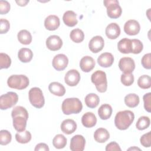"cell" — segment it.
<instances>
[{"mask_svg":"<svg viewBox=\"0 0 151 151\" xmlns=\"http://www.w3.org/2000/svg\"><path fill=\"white\" fill-rule=\"evenodd\" d=\"M11 116L14 129L17 132L25 130L28 119V113L25 108L19 106L15 107L12 110Z\"/></svg>","mask_w":151,"mask_h":151,"instance_id":"obj_1","label":"cell"},{"mask_svg":"<svg viewBox=\"0 0 151 151\" xmlns=\"http://www.w3.org/2000/svg\"><path fill=\"white\" fill-rule=\"evenodd\" d=\"M134 119V114L132 111H120L116 114L114 124L118 129L124 130L127 129L132 124Z\"/></svg>","mask_w":151,"mask_h":151,"instance_id":"obj_2","label":"cell"},{"mask_svg":"<svg viewBox=\"0 0 151 151\" xmlns=\"http://www.w3.org/2000/svg\"><path fill=\"white\" fill-rule=\"evenodd\" d=\"M83 109L81 101L78 98H67L65 99L61 105V109L64 114L79 113Z\"/></svg>","mask_w":151,"mask_h":151,"instance_id":"obj_3","label":"cell"},{"mask_svg":"<svg viewBox=\"0 0 151 151\" xmlns=\"http://www.w3.org/2000/svg\"><path fill=\"white\" fill-rule=\"evenodd\" d=\"M91 82L95 85L97 90L100 93H104L107 88L106 74L101 70H97L91 76Z\"/></svg>","mask_w":151,"mask_h":151,"instance_id":"obj_4","label":"cell"},{"mask_svg":"<svg viewBox=\"0 0 151 151\" xmlns=\"http://www.w3.org/2000/svg\"><path fill=\"white\" fill-rule=\"evenodd\" d=\"M28 78L25 75H12L7 80L8 86L12 88L17 90H23L29 85Z\"/></svg>","mask_w":151,"mask_h":151,"instance_id":"obj_5","label":"cell"},{"mask_svg":"<svg viewBox=\"0 0 151 151\" xmlns=\"http://www.w3.org/2000/svg\"><path fill=\"white\" fill-rule=\"evenodd\" d=\"M29 100L34 107L42 108L45 103L44 97L42 90L38 87L31 88L28 93Z\"/></svg>","mask_w":151,"mask_h":151,"instance_id":"obj_6","label":"cell"},{"mask_svg":"<svg viewBox=\"0 0 151 151\" xmlns=\"http://www.w3.org/2000/svg\"><path fill=\"white\" fill-rule=\"evenodd\" d=\"M107 8V14L110 18H118L122 15V9L117 0H105L103 1Z\"/></svg>","mask_w":151,"mask_h":151,"instance_id":"obj_7","label":"cell"},{"mask_svg":"<svg viewBox=\"0 0 151 151\" xmlns=\"http://www.w3.org/2000/svg\"><path fill=\"white\" fill-rule=\"evenodd\" d=\"M18 101V94L12 91H9L2 94L0 97V109L6 110L17 104Z\"/></svg>","mask_w":151,"mask_h":151,"instance_id":"obj_8","label":"cell"},{"mask_svg":"<svg viewBox=\"0 0 151 151\" xmlns=\"http://www.w3.org/2000/svg\"><path fill=\"white\" fill-rule=\"evenodd\" d=\"M119 67L124 74L132 73L135 68V63L130 57H123L119 60Z\"/></svg>","mask_w":151,"mask_h":151,"instance_id":"obj_9","label":"cell"},{"mask_svg":"<svg viewBox=\"0 0 151 151\" xmlns=\"http://www.w3.org/2000/svg\"><path fill=\"white\" fill-rule=\"evenodd\" d=\"M52 66L57 71H63L67 66L68 64V59L67 57L63 54L56 55L52 60Z\"/></svg>","mask_w":151,"mask_h":151,"instance_id":"obj_10","label":"cell"},{"mask_svg":"<svg viewBox=\"0 0 151 151\" xmlns=\"http://www.w3.org/2000/svg\"><path fill=\"white\" fill-rule=\"evenodd\" d=\"M86 140L80 134L74 136L70 141V148L73 151H83L84 149Z\"/></svg>","mask_w":151,"mask_h":151,"instance_id":"obj_11","label":"cell"},{"mask_svg":"<svg viewBox=\"0 0 151 151\" xmlns=\"http://www.w3.org/2000/svg\"><path fill=\"white\" fill-rule=\"evenodd\" d=\"M104 39L100 35H97L93 37L88 43L89 49L93 53H97L101 51L104 47Z\"/></svg>","mask_w":151,"mask_h":151,"instance_id":"obj_12","label":"cell"},{"mask_svg":"<svg viewBox=\"0 0 151 151\" xmlns=\"http://www.w3.org/2000/svg\"><path fill=\"white\" fill-rule=\"evenodd\" d=\"M80 80V74L79 72L74 69L67 71L64 77L65 83L69 86H76Z\"/></svg>","mask_w":151,"mask_h":151,"instance_id":"obj_13","label":"cell"},{"mask_svg":"<svg viewBox=\"0 0 151 151\" xmlns=\"http://www.w3.org/2000/svg\"><path fill=\"white\" fill-rule=\"evenodd\" d=\"M63 45V41L61 38L56 35L49 36L46 40V46L51 51L59 50Z\"/></svg>","mask_w":151,"mask_h":151,"instance_id":"obj_14","label":"cell"},{"mask_svg":"<svg viewBox=\"0 0 151 151\" xmlns=\"http://www.w3.org/2000/svg\"><path fill=\"white\" fill-rule=\"evenodd\" d=\"M140 29V26L138 21L134 19H130L126 22L124 25V31L129 35H137Z\"/></svg>","mask_w":151,"mask_h":151,"instance_id":"obj_15","label":"cell"},{"mask_svg":"<svg viewBox=\"0 0 151 151\" xmlns=\"http://www.w3.org/2000/svg\"><path fill=\"white\" fill-rule=\"evenodd\" d=\"M95 64L94 60L91 57L88 55L83 57L80 61V67L85 73L91 71L94 68Z\"/></svg>","mask_w":151,"mask_h":151,"instance_id":"obj_16","label":"cell"},{"mask_svg":"<svg viewBox=\"0 0 151 151\" xmlns=\"http://www.w3.org/2000/svg\"><path fill=\"white\" fill-rule=\"evenodd\" d=\"M60 24L59 18L55 15L48 16L44 21V26L49 31H54L57 29Z\"/></svg>","mask_w":151,"mask_h":151,"instance_id":"obj_17","label":"cell"},{"mask_svg":"<svg viewBox=\"0 0 151 151\" xmlns=\"http://www.w3.org/2000/svg\"><path fill=\"white\" fill-rule=\"evenodd\" d=\"M120 34V28L119 25L115 23L112 22L109 24L106 28V35L109 39H116Z\"/></svg>","mask_w":151,"mask_h":151,"instance_id":"obj_18","label":"cell"},{"mask_svg":"<svg viewBox=\"0 0 151 151\" xmlns=\"http://www.w3.org/2000/svg\"><path fill=\"white\" fill-rule=\"evenodd\" d=\"M114 62V57L110 52L102 53L97 58L99 65L102 67L107 68L112 65Z\"/></svg>","mask_w":151,"mask_h":151,"instance_id":"obj_19","label":"cell"},{"mask_svg":"<svg viewBox=\"0 0 151 151\" xmlns=\"http://www.w3.org/2000/svg\"><path fill=\"white\" fill-rule=\"evenodd\" d=\"M77 129V124L73 119H65L61 124V129L63 133L70 134L74 133Z\"/></svg>","mask_w":151,"mask_h":151,"instance_id":"obj_20","label":"cell"},{"mask_svg":"<svg viewBox=\"0 0 151 151\" xmlns=\"http://www.w3.org/2000/svg\"><path fill=\"white\" fill-rule=\"evenodd\" d=\"M81 123L85 127H93L96 124L97 118L92 112H87L81 117Z\"/></svg>","mask_w":151,"mask_h":151,"instance_id":"obj_21","label":"cell"},{"mask_svg":"<svg viewBox=\"0 0 151 151\" xmlns=\"http://www.w3.org/2000/svg\"><path fill=\"white\" fill-rule=\"evenodd\" d=\"M63 20L67 26L70 27L75 26L78 23L77 15L73 11H67L65 12L63 17Z\"/></svg>","mask_w":151,"mask_h":151,"instance_id":"obj_22","label":"cell"},{"mask_svg":"<svg viewBox=\"0 0 151 151\" xmlns=\"http://www.w3.org/2000/svg\"><path fill=\"white\" fill-rule=\"evenodd\" d=\"M48 90L51 93L57 96H63L65 93V88L63 84L58 82H52L48 86Z\"/></svg>","mask_w":151,"mask_h":151,"instance_id":"obj_23","label":"cell"},{"mask_svg":"<svg viewBox=\"0 0 151 151\" xmlns=\"http://www.w3.org/2000/svg\"><path fill=\"white\" fill-rule=\"evenodd\" d=\"M110 137V134L104 128L97 129L94 133V139L98 143H104Z\"/></svg>","mask_w":151,"mask_h":151,"instance_id":"obj_24","label":"cell"},{"mask_svg":"<svg viewBox=\"0 0 151 151\" xmlns=\"http://www.w3.org/2000/svg\"><path fill=\"white\" fill-rule=\"evenodd\" d=\"M118 50L123 54H129L132 52V41L129 38H123L117 44Z\"/></svg>","mask_w":151,"mask_h":151,"instance_id":"obj_25","label":"cell"},{"mask_svg":"<svg viewBox=\"0 0 151 151\" xmlns=\"http://www.w3.org/2000/svg\"><path fill=\"white\" fill-rule=\"evenodd\" d=\"M113 109L109 104H102L98 109V114L102 120H107L109 119L112 114Z\"/></svg>","mask_w":151,"mask_h":151,"instance_id":"obj_26","label":"cell"},{"mask_svg":"<svg viewBox=\"0 0 151 151\" xmlns=\"http://www.w3.org/2000/svg\"><path fill=\"white\" fill-rule=\"evenodd\" d=\"M18 57L22 63H29L33 57V52L29 48H22L18 51Z\"/></svg>","mask_w":151,"mask_h":151,"instance_id":"obj_27","label":"cell"},{"mask_svg":"<svg viewBox=\"0 0 151 151\" xmlns=\"http://www.w3.org/2000/svg\"><path fill=\"white\" fill-rule=\"evenodd\" d=\"M85 104L89 108L96 107L100 102L99 97L95 93H90L87 94L84 99Z\"/></svg>","mask_w":151,"mask_h":151,"instance_id":"obj_28","label":"cell"},{"mask_svg":"<svg viewBox=\"0 0 151 151\" xmlns=\"http://www.w3.org/2000/svg\"><path fill=\"white\" fill-rule=\"evenodd\" d=\"M17 38L19 42L24 45H28L32 41V35L26 29L21 30L17 34Z\"/></svg>","mask_w":151,"mask_h":151,"instance_id":"obj_29","label":"cell"},{"mask_svg":"<svg viewBox=\"0 0 151 151\" xmlns=\"http://www.w3.org/2000/svg\"><path fill=\"white\" fill-rule=\"evenodd\" d=\"M139 97L134 93H130L124 97L125 104L130 108L136 107L139 103Z\"/></svg>","mask_w":151,"mask_h":151,"instance_id":"obj_30","label":"cell"},{"mask_svg":"<svg viewBox=\"0 0 151 151\" xmlns=\"http://www.w3.org/2000/svg\"><path fill=\"white\" fill-rule=\"evenodd\" d=\"M15 139L18 143H27L31 139V134L29 131L25 130L22 132H18L15 134Z\"/></svg>","mask_w":151,"mask_h":151,"instance_id":"obj_31","label":"cell"},{"mask_svg":"<svg viewBox=\"0 0 151 151\" xmlns=\"http://www.w3.org/2000/svg\"><path fill=\"white\" fill-rule=\"evenodd\" d=\"M52 145L56 149H63L67 145V139L64 135L58 134L53 138Z\"/></svg>","mask_w":151,"mask_h":151,"instance_id":"obj_32","label":"cell"},{"mask_svg":"<svg viewBox=\"0 0 151 151\" xmlns=\"http://www.w3.org/2000/svg\"><path fill=\"white\" fill-rule=\"evenodd\" d=\"M70 37L73 42L76 43H80L84 40V34L81 29L76 28L73 29L71 31L70 34Z\"/></svg>","mask_w":151,"mask_h":151,"instance_id":"obj_33","label":"cell"},{"mask_svg":"<svg viewBox=\"0 0 151 151\" xmlns=\"http://www.w3.org/2000/svg\"><path fill=\"white\" fill-rule=\"evenodd\" d=\"M137 85L142 89H147L151 87V78L148 75L140 76L137 80Z\"/></svg>","mask_w":151,"mask_h":151,"instance_id":"obj_34","label":"cell"},{"mask_svg":"<svg viewBox=\"0 0 151 151\" xmlns=\"http://www.w3.org/2000/svg\"><path fill=\"white\" fill-rule=\"evenodd\" d=\"M150 120L149 117L141 116L137 120L136 124V127L138 130H143L149 127V126H150Z\"/></svg>","mask_w":151,"mask_h":151,"instance_id":"obj_35","label":"cell"},{"mask_svg":"<svg viewBox=\"0 0 151 151\" xmlns=\"http://www.w3.org/2000/svg\"><path fill=\"white\" fill-rule=\"evenodd\" d=\"M12 139V136L9 132L6 130H1L0 131V144L1 145H6L9 144Z\"/></svg>","mask_w":151,"mask_h":151,"instance_id":"obj_36","label":"cell"},{"mask_svg":"<svg viewBox=\"0 0 151 151\" xmlns=\"http://www.w3.org/2000/svg\"><path fill=\"white\" fill-rule=\"evenodd\" d=\"M132 52L135 54H139L142 52L143 48V45L142 42L137 39H132Z\"/></svg>","mask_w":151,"mask_h":151,"instance_id":"obj_37","label":"cell"},{"mask_svg":"<svg viewBox=\"0 0 151 151\" xmlns=\"http://www.w3.org/2000/svg\"><path fill=\"white\" fill-rule=\"evenodd\" d=\"M11 64V59L5 53L1 52L0 54V68H8Z\"/></svg>","mask_w":151,"mask_h":151,"instance_id":"obj_38","label":"cell"},{"mask_svg":"<svg viewBox=\"0 0 151 151\" xmlns=\"http://www.w3.org/2000/svg\"><path fill=\"white\" fill-rule=\"evenodd\" d=\"M134 76L132 73L122 74L121 75L120 80L122 83L125 86H130L134 82Z\"/></svg>","mask_w":151,"mask_h":151,"instance_id":"obj_39","label":"cell"},{"mask_svg":"<svg viewBox=\"0 0 151 151\" xmlns=\"http://www.w3.org/2000/svg\"><path fill=\"white\" fill-rule=\"evenodd\" d=\"M141 145L145 147H149L151 146V132L142 135L140 139Z\"/></svg>","mask_w":151,"mask_h":151,"instance_id":"obj_40","label":"cell"},{"mask_svg":"<svg viewBox=\"0 0 151 151\" xmlns=\"http://www.w3.org/2000/svg\"><path fill=\"white\" fill-rule=\"evenodd\" d=\"M143 99L145 109L147 112L150 113L151 111V93H148L145 94L143 97Z\"/></svg>","mask_w":151,"mask_h":151,"instance_id":"obj_41","label":"cell"},{"mask_svg":"<svg viewBox=\"0 0 151 151\" xmlns=\"http://www.w3.org/2000/svg\"><path fill=\"white\" fill-rule=\"evenodd\" d=\"M151 54L150 53H147L145 54L141 60V63L142 66L146 69H150L151 68Z\"/></svg>","mask_w":151,"mask_h":151,"instance_id":"obj_42","label":"cell"},{"mask_svg":"<svg viewBox=\"0 0 151 151\" xmlns=\"http://www.w3.org/2000/svg\"><path fill=\"white\" fill-rule=\"evenodd\" d=\"M9 22L6 19L1 18L0 20V33L1 34L6 33L9 31Z\"/></svg>","mask_w":151,"mask_h":151,"instance_id":"obj_43","label":"cell"},{"mask_svg":"<svg viewBox=\"0 0 151 151\" xmlns=\"http://www.w3.org/2000/svg\"><path fill=\"white\" fill-rule=\"evenodd\" d=\"M10 10V4L6 1H0V14L1 15L7 14Z\"/></svg>","mask_w":151,"mask_h":151,"instance_id":"obj_44","label":"cell"},{"mask_svg":"<svg viewBox=\"0 0 151 151\" xmlns=\"http://www.w3.org/2000/svg\"><path fill=\"white\" fill-rule=\"evenodd\" d=\"M106 151H111V150H119L121 151V148L120 147L118 143L116 142H111L107 145L106 147Z\"/></svg>","mask_w":151,"mask_h":151,"instance_id":"obj_45","label":"cell"},{"mask_svg":"<svg viewBox=\"0 0 151 151\" xmlns=\"http://www.w3.org/2000/svg\"><path fill=\"white\" fill-rule=\"evenodd\" d=\"M49 147L48 145L44 143H40L36 145L34 150L35 151H38V150H44V151H48Z\"/></svg>","mask_w":151,"mask_h":151,"instance_id":"obj_46","label":"cell"},{"mask_svg":"<svg viewBox=\"0 0 151 151\" xmlns=\"http://www.w3.org/2000/svg\"><path fill=\"white\" fill-rule=\"evenodd\" d=\"M16 2L18 5L21 6H24L29 2V1H16Z\"/></svg>","mask_w":151,"mask_h":151,"instance_id":"obj_47","label":"cell"},{"mask_svg":"<svg viewBox=\"0 0 151 151\" xmlns=\"http://www.w3.org/2000/svg\"><path fill=\"white\" fill-rule=\"evenodd\" d=\"M140 150V149H139L138 147H130V148L128 149V150Z\"/></svg>","mask_w":151,"mask_h":151,"instance_id":"obj_48","label":"cell"}]
</instances>
